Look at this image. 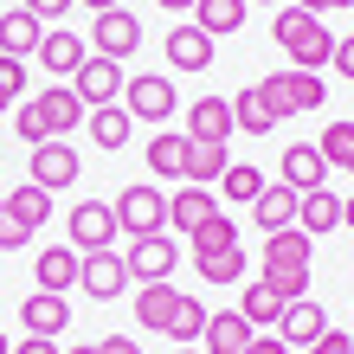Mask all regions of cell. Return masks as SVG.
Returning <instances> with one entry per match:
<instances>
[{"label": "cell", "mask_w": 354, "mask_h": 354, "mask_svg": "<svg viewBox=\"0 0 354 354\" xmlns=\"http://www.w3.org/2000/svg\"><path fill=\"white\" fill-rule=\"evenodd\" d=\"M77 7H91V13H110V7H116V0H77Z\"/></svg>", "instance_id": "681fc988"}, {"label": "cell", "mask_w": 354, "mask_h": 354, "mask_svg": "<svg viewBox=\"0 0 354 354\" xmlns=\"http://www.w3.org/2000/svg\"><path fill=\"white\" fill-rule=\"evenodd\" d=\"M7 206H13V213L32 225V232H39L46 219H52V194H46V187H32V180H19L13 194H7Z\"/></svg>", "instance_id": "836d02e7"}, {"label": "cell", "mask_w": 354, "mask_h": 354, "mask_svg": "<svg viewBox=\"0 0 354 354\" xmlns=\"http://www.w3.org/2000/svg\"><path fill=\"white\" fill-rule=\"evenodd\" d=\"M335 225H342V200L328 194V187H316V194H303V206H297V232L322 239V232H335Z\"/></svg>", "instance_id": "f1b7e54d"}, {"label": "cell", "mask_w": 354, "mask_h": 354, "mask_svg": "<svg viewBox=\"0 0 354 354\" xmlns=\"http://www.w3.org/2000/svg\"><path fill=\"white\" fill-rule=\"evenodd\" d=\"M65 354H97V342H91V348H84V342H77V348H65Z\"/></svg>", "instance_id": "f5cc1de1"}, {"label": "cell", "mask_w": 354, "mask_h": 354, "mask_svg": "<svg viewBox=\"0 0 354 354\" xmlns=\"http://www.w3.org/2000/svg\"><path fill=\"white\" fill-rule=\"evenodd\" d=\"M39 39H46V19H32L26 7L0 13V52H7V58H26V52H39Z\"/></svg>", "instance_id": "cb8c5ba5"}, {"label": "cell", "mask_w": 354, "mask_h": 354, "mask_svg": "<svg viewBox=\"0 0 354 354\" xmlns=\"http://www.w3.org/2000/svg\"><path fill=\"white\" fill-rule=\"evenodd\" d=\"M180 303H187V290H174V283H142V290H136V322L168 335L174 316H180Z\"/></svg>", "instance_id": "2e32d148"}, {"label": "cell", "mask_w": 354, "mask_h": 354, "mask_svg": "<svg viewBox=\"0 0 354 354\" xmlns=\"http://www.w3.org/2000/svg\"><path fill=\"white\" fill-rule=\"evenodd\" d=\"M77 290H84L91 303H116L122 290H129V264H122L116 252H84V264H77Z\"/></svg>", "instance_id": "9c48e42d"}, {"label": "cell", "mask_w": 354, "mask_h": 354, "mask_svg": "<svg viewBox=\"0 0 354 354\" xmlns=\"http://www.w3.org/2000/svg\"><path fill=\"white\" fill-rule=\"evenodd\" d=\"M239 316L252 322V328H277V322H283V297L258 277V283H245V290H239Z\"/></svg>", "instance_id": "f546056e"}, {"label": "cell", "mask_w": 354, "mask_h": 354, "mask_svg": "<svg viewBox=\"0 0 354 354\" xmlns=\"http://www.w3.org/2000/svg\"><path fill=\"white\" fill-rule=\"evenodd\" d=\"M328 7H354V0H328Z\"/></svg>", "instance_id": "11a10c76"}, {"label": "cell", "mask_w": 354, "mask_h": 354, "mask_svg": "<svg viewBox=\"0 0 354 354\" xmlns=\"http://www.w3.org/2000/svg\"><path fill=\"white\" fill-rule=\"evenodd\" d=\"M303 354H354V335H342V328H322V335L309 342Z\"/></svg>", "instance_id": "60d3db41"}, {"label": "cell", "mask_w": 354, "mask_h": 354, "mask_svg": "<svg viewBox=\"0 0 354 354\" xmlns=\"http://www.w3.org/2000/svg\"><path fill=\"white\" fill-rule=\"evenodd\" d=\"M174 354H206V348H174Z\"/></svg>", "instance_id": "db71d44e"}, {"label": "cell", "mask_w": 354, "mask_h": 354, "mask_svg": "<svg viewBox=\"0 0 354 354\" xmlns=\"http://www.w3.org/2000/svg\"><path fill=\"white\" fill-rule=\"evenodd\" d=\"M180 161H187V129H180V136L161 129V136L149 142V168H155L161 180H180Z\"/></svg>", "instance_id": "d6a6232c"}, {"label": "cell", "mask_w": 354, "mask_h": 354, "mask_svg": "<svg viewBox=\"0 0 354 354\" xmlns=\"http://www.w3.org/2000/svg\"><path fill=\"white\" fill-rule=\"evenodd\" d=\"M342 225H354V200H342Z\"/></svg>", "instance_id": "816d5d0a"}, {"label": "cell", "mask_w": 354, "mask_h": 354, "mask_svg": "<svg viewBox=\"0 0 354 354\" xmlns=\"http://www.w3.org/2000/svg\"><path fill=\"white\" fill-rule=\"evenodd\" d=\"M26 239H32V225L19 219L7 200H0V252H26Z\"/></svg>", "instance_id": "f35d334b"}, {"label": "cell", "mask_w": 354, "mask_h": 354, "mask_svg": "<svg viewBox=\"0 0 354 354\" xmlns=\"http://www.w3.org/2000/svg\"><path fill=\"white\" fill-rule=\"evenodd\" d=\"M97 354H142V348H136L129 335H103V342H97Z\"/></svg>", "instance_id": "f6af8a7d"}, {"label": "cell", "mask_w": 354, "mask_h": 354, "mask_svg": "<svg viewBox=\"0 0 354 354\" xmlns=\"http://www.w3.org/2000/svg\"><path fill=\"white\" fill-rule=\"evenodd\" d=\"M219 194L232 200V206H252L264 194V174L252 168V161H225V174H219Z\"/></svg>", "instance_id": "1f68e13d"}, {"label": "cell", "mask_w": 354, "mask_h": 354, "mask_svg": "<svg viewBox=\"0 0 354 354\" xmlns=\"http://www.w3.org/2000/svg\"><path fill=\"white\" fill-rule=\"evenodd\" d=\"M252 335H258V328L245 322L239 309H213V316H206L200 348H206V354H245V348H252Z\"/></svg>", "instance_id": "ac0fdd59"}, {"label": "cell", "mask_w": 354, "mask_h": 354, "mask_svg": "<svg viewBox=\"0 0 354 354\" xmlns=\"http://www.w3.org/2000/svg\"><path fill=\"white\" fill-rule=\"evenodd\" d=\"M277 7H283V0H277Z\"/></svg>", "instance_id": "9f6ffc18"}, {"label": "cell", "mask_w": 354, "mask_h": 354, "mask_svg": "<svg viewBox=\"0 0 354 354\" xmlns=\"http://www.w3.org/2000/svg\"><path fill=\"white\" fill-rule=\"evenodd\" d=\"M13 103H19V97H7V84H0V116H7V110H13Z\"/></svg>", "instance_id": "f907efd6"}, {"label": "cell", "mask_w": 354, "mask_h": 354, "mask_svg": "<svg viewBox=\"0 0 354 354\" xmlns=\"http://www.w3.org/2000/svg\"><path fill=\"white\" fill-rule=\"evenodd\" d=\"M13 354H65V348L46 342V335H19V342H13Z\"/></svg>", "instance_id": "ee69618b"}, {"label": "cell", "mask_w": 354, "mask_h": 354, "mask_svg": "<svg viewBox=\"0 0 354 354\" xmlns=\"http://www.w3.org/2000/svg\"><path fill=\"white\" fill-rule=\"evenodd\" d=\"M77 264H84V252H71V245H46V252H32V283L52 290V297H65V290H77Z\"/></svg>", "instance_id": "7c38bea8"}, {"label": "cell", "mask_w": 354, "mask_h": 354, "mask_svg": "<svg viewBox=\"0 0 354 354\" xmlns=\"http://www.w3.org/2000/svg\"><path fill=\"white\" fill-rule=\"evenodd\" d=\"M232 129H239V136H270V129H277V110L264 103L258 84H245V91L232 97Z\"/></svg>", "instance_id": "484cf974"}, {"label": "cell", "mask_w": 354, "mask_h": 354, "mask_svg": "<svg viewBox=\"0 0 354 354\" xmlns=\"http://www.w3.org/2000/svg\"><path fill=\"white\" fill-rule=\"evenodd\" d=\"M129 122H136V116L122 110V103H103V110L84 116V129H91L97 149H110V155H116V149H129Z\"/></svg>", "instance_id": "83f0119b"}, {"label": "cell", "mask_w": 354, "mask_h": 354, "mask_svg": "<svg viewBox=\"0 0 354 354\" xmlns=\"http://www.w3.org/2000/svg\"><path fill=\"white\" fill-rule=\"evenodd\" d=\"M174 103H180L174 77H161V71L122 77V110H129V116H142V122H168V116H174Z\"/></svg>", "instance_id": "5b68a950"}, {"label": "cell", "mask_w": 354, "mask_h": 354, "mask_svg": "<svg viewBox=\"0 0 354 354\" xmlns=\"http://www.w3.org/2000/svg\"><path fill=\"white\" fill-rule=\"evenodd\" d=\"M194 270H200L206 283H239V277H245V252L232 245V252H219V258H200Z\"/></svg>", "instance_id": "74e56055"}, {"label": "cell", "mask_w": 354, "mask_h": 354, "mask_svg": "<svg viewBox=\"0 0 354 354\" xmlns=\"http://www.w3.org/2000/svg\"><path fill=\"white\" fill-rule=\"evenodd\" d=\"M290 7H303V13H316V19H322V13H328V0H290Z\"/></svg>", "instance_id": "c3c4849f"}, {"label": "cell", "mask_w": 354, "mask_h": 354, "mask_svg": "<svg viewBox=\"0 0 354 354\" xmlns=\"http://www.w3.org/2000/svg\"><path fill=\"white\" fill-rule=\"evenodd\" d=\"M19 7H26L32 19H65V13L77 7V0H19Z\"/></svg>", "instance_id": "b9f144b4"}, {"label": "cell", "mask_w": 354, "mask_h": 354, "mask_svg": "<svg viewBox=\"0 0 354 354\" xmlns=\"http://www.w3.org/2000/svg\"><path fill=\"white\" fill-rule=\"evenodd\" d=\"M110 213H116V232H129V239L168 232V194H161V187H149V180H129V187L110 200Z\"/></svg>", "instance_id": "3957f363"}, {"label": "cell", "mask_w": 354, "mask_h": 354, "mask_svg": "<svg viewBox=\"0 0 354 354\" xmlns=\"http://www.w3.org/2000/svg\"><path fill=\"white\" fill-rule=\"evenodd\" d=\"M258 91H264V103L277 116H309V110H322L328 103V84H322V71H270V77H258Z\"/></svg>", "instance_id": "277c9868"}, {"label": "cell", "mask_w": 354, "mask_h": 354, "mask_svg": "<svg viewBox=\"0 0 354 354\" xmlns=\"http://www.w3.org/2000/svg\"><path fill=\"white\" fill-rule=\"evenodd\" d=\"M26 180L46 187V194H58V187H77V149L65 136L58 142H39V149L26 155Z\"/></svg>", "instance_id": "52a82bcc"}, {"label": "cell", "mask_w": 354, "mask_h": 354, "mask_svg": "<svg viewBox=\"0 0 354 354\" xmlns=\"http://www.w3.org/2000/svg\"><path fill=\"white\" fill-rule=\"evenodd\" d=\"M65 225H71V252H110V245H116V213H110V200H77Z\"/></svg>", "instance_id": "ba28073f"}, {"label": "cell", "mask_w": 354, "mask_h": 354, "mask_svg": "<svg viewBox=\"0 0 354 354\" xmlns=\"http://www.w3.org/2000/svg\"><path fill=\"white\" fill-rule=\"evenodd\" d=\"M239 245V225H232V213H213L206 225H194V232H187V258H219V252H232Z\"/></svg>", "instance_id": "603a6c76"}, {"label": "cell", "mask_w": 354, "mask_h": 354, "mask_svg": "<svg viewBox=\"0 0 354 354\" xmlns=\"http://www.w3.org/2000/svg\"><path fill=\"white\" fill-rule=\"evenodd\" d=\"M225 174V149L219 142H194L187 136V161H180V180H194V187H213Z\"/></svg>", "instance_id": "4dcf8cb0"}, {"label": "cell", "mask_w": 354, "mask_h": 354, "mask_svg": "<svg viewBox=\"0 0 354 354\" xmlns=\"http://www.w3.org/2000/svg\"><path fill=\"white\" fill-rule=\"evenodd\" d=\"M19 322H26V335L58 342V335L71 328V309H65V297H52V290H32V297L19 303Z\"/></svg>", "instance_id": "9a60e30c"}, {"label": "cell", "mask_w": 354, "mask_h": 354, "mask_svg": "<svg viewBox=\"0 0 354 354\" xmlns=\"http://www.w3.org/2000/svg\"><path fill=\"white\" fill-rule=\"evenodd\" d=\"M13 136L26 142V149H39V142H58V136L46 129V116L32 110V97H26V103H13Z\"/></svg>", "instance_id": "8d00e7d4"}, {"label": "cell", "mask_w": 354, "mask_h": 354, "mask_svg": "<svg viewBox=\"0 0 354 354\" xmlns=\"http://www.w3.org/2000/svg\"><path fill=\"white\" fill-rule=\"evenodd\" d=\"M297 206H303V194H297V187L264 180V194L252 200V219L264 225V232H283V225H297Z\"/></svg>", "instance_id": "d6986e66"}, {"label": "cell", "mask_w": 354, "mask_h": 354, "mask_svg": "<svg viewBox=\"0 0 354 354\" xmlns=\"http://www.w3.org/2000/svg\"><path fill=\"white\" fill-rule=\"evenodd\" d=\"M264 283L277 290L283 303L309 297V232H297V225L264 232Z\"/></svg>", "instance_id": "7a4b0ae2"}, {"label": "cell", "mask_w": 354, "mask_h": 354, "mask_svg": "<svg viewBox=\"0 0 354 354\" xmlns=\"http://www.w3.org/2000/svg\"><path fill=\"white\" fill-rule=\"evenodd\" d=\"M245 354H290V348H283V335H252V348H245Z\"/></svg>", "instance_id": "bcb514c9"}, {"label": "cell", "mask_w": 354, "mask_h": 354, "mask_svg": "<svg viewBox=\"0 0 354 354\" xmlns=\"http://www.w3.org/2000/svg\"><path fill=\"white\" fill-rule=\"evenodd\" d=\"M77 103H84V110H103V103H122V65L116 58H84V65H77Z\"/></svg>", "instance_id": "8fae6325"}, {"label": "cell", "mask_w": 354, "mask_h": 354, "mask_svg": "<svg viewBox=\"0 0 354 354\" xmlns=\"http://www.w3.org/2000/svg\"><path fill=\"white\" fill-rule=\"evenodd\" d=\"M136 46H142V19H136L129 7L97 13V32H91V52H97V58H116V65H122Z\"/></svg>", "instance_id": "30bf717a"}, {"label": "cell", "mask_w": 354, "mask_h": 354, "mask_svg": "<svg viewBox=\"0 0 354 354\" xmlns=\"http://www.w3.org/2000/svg\"><path fill=\"white\" fill-rule=\"evenodd\" d=\"M155 7H168V13H194L200 0H155Z\"/></svg>", "instance_id": "7dc6e473"}, {"label": "cell", "mask_w": 354, "mask_h": 354, "mask_svg": "<svg viewBox=\"0 0 354 354\" xmlns=\"http://www.w3.org/2000/svg\"><path fill=\"white\" fill-rule=\"evenodd\" d=\"M161 52H168V65H174V71H206V65H213V39H206L200 26H174Z\"/></svg>", "instance_id": "7402d4cb"}, {"label": "cell", "mask_w": 354, "mask_h": 354, "mask_svg": "<svg viewBox=\"0 0 354 354\" xmlns=\"http://www.w3.org/2000/svg\"><path fill=\"white\" fill-rule=\"evenodd\" d=\"M187 136L194 142H232V97H200V103H187Z\"/></svg>", "instance_id": "5bb4252c"}, {"label": "cell", "mask_w": 354, "mask_h": 354, "mask_svg": "<svg viewBox=\"0 0 354 354\" xmlns=\"http://www.w3.org/2000/svg\"><path fill=\"white\" fill-rule=\"evenodd\" d=\"M328 65H335L342 77H354V32H348V39H335V58H328Z\"/></svg>", "instance_id": "7bdbcfd3"}, {"label": "cell", "mask_w": 354, "mask_h": 354, "mask_svg": "<svg viewBox=\"0 0 354 354\" xmlns=\"http://www.w3.org/2000/svg\"><path fill=\"white\" fill-rule=\"evenodd\" d=\"M32 110L46 116V129H52V136H71V129H77V116H84V103H77V91L52 84V91H39V97H32Z\"/></svg>", "instance_id": "d4e9b609"}, {"label": "cell", "mask_w": 354, "mask_h": 354, "mask_svg": "<svg viewBox=\"0 0 354 354\" xmlns=\"http://www.w3.org/2000/svg\"><path fill=\"white\" fill-rule=\"evenodd\" d=\"M245 13H252V0H200V7H194V26L206 39H225V32L245 26Z\"/></svg>", "instance_id": "4316f807"}, {"label": "cell", "mask_w": 354, "mask_h": 354, "mask_svg": "<svg viewBox=\"0 0 354 354\" xmlns=\"http://www.w3.org/2000/svg\"><path fill=\"white\" fill-rule=\"evenodd\" d=\"M316 149H322V161H335V168H348L354 174V122H328V129H322V142H316Z\"/></svg>", "instance_id": "d590c367"}, {"label": "cell", "mask_w": 354, "mask_h": 354, "mask_svg": "<svg viewBox=\"0 0 354 354\" xmlns=\"http://www.w3.org/2000/svg\"><path fill=\"white\" fill-rule=\"evenodd\" d=\"M328 328V316H322V303H309V297H297V303H283V322H277V335H283V348H309Z\"/></svg>", "instance_id": "44dd1931"}, {"label": "cell", "mask_w": 354, "mask_h": 354, "mask_svg": "<svg viewBox=\"0 0 354 354\" xmlns=\"http://www.w3.org/2000/svg\"><path fill=\"white\" fill-rule=\"evenodd\" d=\"M322 174H328V161H322L316 142H290V149H283V187H297V194H316Z\"/></svg>", "instance_id": "ffe728a7"}, {"label": "cell", "mask_w": 354, "mask_h": 354, "mask_svg": "<svg viewBox=\"0 0 354 354\" xmlns=\"http://www.w3.org/2000/svg\"><path fill=\"white\" fill-rule=\"evenodd\" d=\"M84 58H91V46H84L71 26H46V39H39V65H46L52 77H77Z\"/></svg>", "instance_id": "4fadbf2b"}, {"label": "cell", "mask_w": 354, "mask_h": 354, "mask_svg": "<svg viewBox=\"0 0 354 354\" xmlns=\"http://www.w3.org/2000/svg\"><path fill=\"white\" fill-rule=\"evenodd\" d=\"M213 213H225V206L213 200V187H194V180H180V194L168 200V225H174V232L187 239V232H194V225H206V219H213Z\"/></svg>", "instance_id": "e0dca14e"}, {"label": "cell", "mask_w": 354, "mask_h": 354, "mask_svg": "<svg viewBox=\"0 0 354 354\" xmlns=\"http://www.w3.org/2000/svg\"><path fill=\"white\" fill-rule=\"evenodd\" d=\"M0 84H7V97H26V58L0 52Z\"/></svg>", "instance_id": "ab89813d"}, {"label": "cell", "mask_w": 354, "mask_h": 354, "mask_svg": "<svg viewBox=\"0 0 354 354\" xmlns=\"http://www.w3.org/2000/svg\"><path fill=\"white\" fill-rule=\"evenodd\" d=\"M129 277L136 283H168L174 264H180V239L174 232H155V239H129Z\"/></svg>", "instance_id": "8992f818"}, {"label": "cell", "mask_w": 354, "mask_h": 354, "mask_svg": "<svg viewBox=\"0 0 354 354\" xmlns=\"http://www.w3.org/2000/svg\"><path fill=\"white\" fill-rule=\"evenodd\" d=\"M270 39L290 52V65H297V71H322L328 58H335V32H328L316 13H303V7H277Z\"/></svg>", "instance_id": "6da1fadb"}, {"label": "cell", "mask_w": 354, "mask_h": 354, "mask_svg": "<svg viewBox=\"0 0 354 354\" xmlns=\"http://www.w3.org/2000/svg\"><path fill=\"white\" fill-rule=\"evenodd\" d=\"M206 316H213V309H206L200 297H187V303H180V316H174V328H168V335H174V348H200Z\"/></svg>", "instance_id": "e575fe53"}]
</instances>
